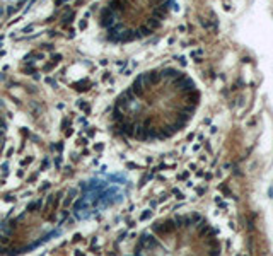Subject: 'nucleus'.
<instances>
[{
    "label": "nucleus",
    "instance_id": "obj_6",
    "mask_svg": "<svg viewBox=\"0 0 273 256\" xmlns=\"http://www.w3.org/2000/svg\"><path fill=\"white\" fill-rule=\"evenodd\" d=\"M86 28H87V19H82L80 22H79V29H80V31H84Z\"/></svg>",
    "mask_w": 273,
    "mask_h": 256
},
{
    "label": "nucleus",
    "instance_id": "obj_12",
    "mask_svg": "<svg viewBox=\"0 0 273 256\" xmlns=\"http://www.w3.org/2000/svg\"><path fill=\"white\" fill-rule=\"evenodd\" d=\"M103 149H104V144H96V145H94V150H96V152H101Z\"/></svg>",
    "mask_w": 273,
    "mask_h": 256
},
{
    "label": "nucleus",
    "instance_id": "obj_13",
    "mask_svg": "<svg viewBox=\"0 0 273 256\" xmlns=\"http://www.w3.org/2000/svg\"><path fill=\"white\" fill-rule=\"evenodd\" d=\"M48 164H50V159H45V161H43V164H41V171H45V169L48 168Z\"/></svg>",
    "mask_w": 273,
    "mask_h": 256
},
{
    "label": "nucleus",
    "instance_id": "obj_22",
    "mask_svg": "<svg viewBox=\"0 0 273 256\" xmlns=\"http://www.w3.org/2000/svg\"><path fill=\"white\" fill-rule=\"evenodd\" d=\"M60 162H62V157H60V156H58V157H57V161H55V164H57V168H58V166H60Z\"/></svg>",
    "mask_w": 273,
    "mask_h": 256
},
{
    "label": "nucleus",
    "instance_id": "obj_21",
    "mask_svg": "<svg viewBox=\"0 0 273 256\" xmlns=\"http://www.w3.org/2000/svg\"><path fill=\"white\" fill-rule=\"evenodd\" d=\"M109 79V72H104V74H103V80H108Z\"/></svg>",
    "mask_w": 273,
    "mask_h": 256
},
{
    "label": "nucleus",
    "instance_id": "obj_25",
    "mask_svg": "<svg viewBox=\"0 0 273 256\" xmlns=\"http://www.w3.org/2000/svg\"><path fill=\"white\" fill-rule=\"evenodd\" d=\"M55 4H57V5H62V4H63V0H57Z\"/></svg>",
    "mask_w": 273,
    "mask_h": 256
},
{
    "label": "nucleus",
    "instance_id": "obj_20",
    "mask_svg": "<svg viewBox=\"0 0 273 256\" xmlns=\"http://www.w3.org/2000/svg\"><path fill=\"white\" fill-rule=\"evenodd\" d=\"M72 133H74V130H72V128H67V132H65V137H70Z\"/></svg>",
    "mask_w": 273,
    "mask_h": 256
},
{
    "label": "nucleus",
    "instance_id": "obj_4",
    "mask_svg": "<svg viewBox=\"0 0 273 256\" xmlns=\"http://www.w3.org/2000/svg\"><path fill=\"white\" fill-rule=\"evenodd\" d=\"M113 120H115V121H120V123L123 121V111H121V108L116 106V109L113 111Z\"/></svg>",
    "mask_w": 273,
    "mask_h": 256
},
{
    "label": "nucleus",
    "instance_id": "obj_19",
    "mask_svg": "<svg viewBox=\"0 0 273 256\" xmlns=\"http://www.w3.org/2000/svg\"><path fill=\"white\" fill-rule=\"evenodd\" d=\"M45 50H48V51H53V50H55V46H53V45H45Z\"/></svg>",
    "mask_w": 273,
    "mask_h": 256
},
{
    "label": "nucleus",
    "instance_id": "obj_7",
    "mask_svg": "<svg viewBox=\"0 0 273 256\" xmlns=\"http://www.w3.org/2000/svg\"><path fill=\"white\" fill-rule=\"evenodd\" d=\"M51 149H53V150H58V152H62V150H63V142H60V144H57V145H51Z\"/></svg>",
    "mask_w": 273,
    "mask_h": 256
},
{
    "label": "nucleus",
    "instance_id": "obj_27",
    "mask_svg": "<svg viewBox=\"0 0 273 256\" xmlns=\"http://www.w3.org/2000/svg\"><path fill=\"white\" fill-rule=\"evenodd\" d=\"M0 186H2V181H0Z\"/></svg>",
    "mask_w": 273,
    "mask_h": 256
},
{
    "label": "nucleus",
    "instance_id": "obj_14",
    "mask_svg": "<svg viewBox=\"0 0 273 256\" xmlns=\"http://www.w3.org/2000/svg\"><path fill=\"white\" fill-rule=\"evenodd\" d=\"M62 127H63V128H70V118H65V120H63Z\"/></svg>",
    "mask_w": 273,
    "mask_h": 256
},
{
    "label": "nucleus",
    "instance_id": "obj_8",
    "mask_svg": "<svg viewBox=\"0 0 273 256\" xmlns=\"http://www.w3.org/2000/svg\"><path fill=\"white\" fill-rule=\"evenodd\" d=\"M150 215H152V212H150V210H147V212H144V214L140 215V220H145V219H149Z\"/></svg>",
    "mask_w": 273,
    "mask_h": 256
},
{
    "label": "nucleus",
    "instance_id": "obj_11",
    "mask_svg": "<svg viewBox=\"0 0 273 256\" xmlns=\"http://www.w3.org/2000/svg\"><path fill=\"white\" fill-rule=\"evenodd\" d=\"M4 200H5L7 203H9V202H16V197H14V195H5V198H4Z\"/></svg>",
    "mask_w": 273,
    "mask_h": 256
},
{
    "label": "nucleus",
    "instance_id": "obj_10",
    "mask_svg": "<svg viewBox=\"0 0 273 256\" xmlns=\"http://www.w3.org/2000/svg\"><path fill=\"white\" fill-rule=\"evenodd\" d=\"M34 29V26L33 24H29V26H26V28H22V31L21 33H31V31Z\"/></svg>",
    "mask_w": 273,
    "mask_h": 256
},
{
    "label": "nucleus",
    "instance_id": "obj_16",
    "mask_svg": "<svg viewBox=\"0 0 273 256\" xmlns=\"http://www.w3.org/2000/svg\"><path fill=\"white\" fill-rule=\"evenodd\" d=\"M60 60H62V55H58V53H57V55H53V63H58Z\"/></svg>",
    "mask_w": 273,
    "mask_h": 256
},
{
    "label": "nucleus",
    "instance_id": "obj_2",
    "mask_svg": "<svg viewBox=\"0 0 273 256\" xmlns=\"http://www.w3.org/2000/svg\"><path fill=\"white\" fill-rule=\"evenodd\" d=\"M150 34H152V29H149L147 26H142L140 29L136 31V40L138 38H144V36H150Z\"/></svg>",
    "mask_w": 273,
    "mask_h": 256
},
{
    "label": "nucleus",
    "instance_id": "obj_5",
    "mask_svg": "<svg viewBox=\"0 0 273 256\" xmlns=\"http://www.w3.org/2000/svg\"><path fill=\"white\" fill-rule=\"evenodd\" d=\"M53 202H55V197H53V195H48V198H46V205H45V208H43L45 214L50 212V208L53 207Z\"/></svg>",
    "mask_w": 273,
    "mask_h": 256
},
{
    "label": "nucleus",
    "instance_id": "obj_26",
    "mask_svg": "<svg viewBox=\"0 0 273 256\" xmlns=\"http://www.w3.org/2000/svg\"><path fill=\"white\" fill-rule=\"evenodd\" d=\"M2 12H4V10H2V9H0V16H2Z\"/></svg>",
    "mask_w": 273,
    "mask_h": 256
},
{
    "label": "nucleus",
    "instance_id": "obj_17",
    "mask_svg": "<svg viewBox=\"0 0 273 256\" xmlns=\"http://www.w3.org/2000/svg\"><path fill=\"white\" fill-rule=\"evenodd\" d=\"M48 188H50V183H45V185L39 186V191H45V190H48Z\"/></svg>",
    "mask_w": 273,
    "mask_h": 256
},
{
    "label": "nucleus",
    "instance_id": "obj_9",
    "mask_svg": "<svg viewBox=\"0 0 273 256\" xmlns=\"http://www.w3.org/2000/svg\"><path fill=\"white\" fill-rule=\"evenodd\" d=\"M33 162V157H28V159H24V161H21V166L24 168V166H28V164H31Z\"/></svg>",
    "mask_w": 273,
    "mask_h": 256
},
{
    "label": "nucleus",
    "instance_id": "obj_1",
    "mask_svg": "<svg viewBox=\"0 0 273 256\" xmlns=\"http://www.w3.org/2000/svg\"><path fill=\"white\" fill-rule=\"evenodd\" d=\"M132 92L135 94V96H142L144 94V84H142V80L136 79L133 82V86H132Z\"/></svg>",
    "mask_w": 273,
    "mask_h": 256
},
{
    "label": "nucleus",
    "instance_id": "obj_24",
    "mask_svg": "<svg viewBox=\"0 0 273 256\" xmlns=\"http://www.w3.org/2000/svg\"><path fill=\"white\" fill-rule=\"evenodd\" d=\"M12 154H14V149H9V150H7V157H10Z\"/></svg>",
    "mask_w": 273,
    "mask_h": 256
},
{
    "label": "nucleus",
    "instance_id": "obj_18",
    "mask_svg": "<svg viewBox=\"0 0 273 256\" xmlns=\"http://www.w3.org/2000/svg\"><path fill=\"white\" fill-rule=\"evenodd\" d=\"M46 84H50V86H53V87L57 86V82H55V80H53V79H50V77H48V79H46Z\"/></svg>",
    "mask_w": 273,
    "mask_h": 256
},
{
    "label": "nucleus",
    "instance_id": "obj_3",
    "mask_svg": "<svg viewBox=\"0 0 273 256\" xmlns=\"http://www.w3.org/2000/svg\"><path fill=\"white\" fill-rule=\"evenodd\" d=\"M161 26V21L157 19V17H150V19L147 21V28L149 29H157Z\"/></svg>",
    "mask_w": 273,
    "mask_h": 256
},
{
    "label": "nucleus",
    "instance_id": "obj_15",
    "mask_svg": "<svg viewBox=\"0 0 273 256\" xmlns=\"http://www.w3.org/2000/svg\"><path fill=\"white\" fill-rule=\"evenodd\" d=\"M24 70H26V74H31V75H33V74H36V70L33 69V67H29V65H28Z\"/></svg>",
    "mask_w": 273,
    "mask_h": 256
},
{
    "label": "nucleus",
    "instance_id": "obj_23",
    "mask_svg": "<svg viewBox=\"0 0 273 256\" xmlns=\"http://www.w3.org/2000/svg\"><path fill=\"white\" fill-rule=\"evenodd\" d=\"M80 239H82V236H80V234H75V236H74V241H80Z\"/></svg>",
    "mask_w": 273,
    "mask_h": 256
}]
</instances>
